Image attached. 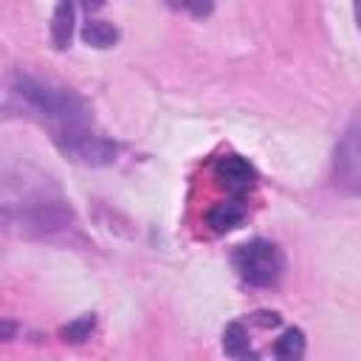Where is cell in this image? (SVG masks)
<instances>
[{"mask_svg":"<svg viewBox=\"0 0 361 361\" xmlns=\"http://www.w3.org/2000/svg\"><path fill=\"white\" fill-rule=\"evenodd\" d=\"M223 350H226V355H231V358H243L245 353H251L248 350V333H245V327H243V322H231L226 330H223Z\"/></svg>","mask_w":361,"mask_h":361,"instance_id":"obj_9","label":"cell"},{"mask_svg":"<svg viewBox=\"0 0 361 361\" xmlns=\"http://www.w3.org/2000/svg\"><path fill=\"white\" fill-rule=\"evenodd\" d=\"M71 31H73V6L59 3L54 11V25H51V37L56 48H68L71 45Z\"/></svg>","mask_w":361,"mask_h":361,"instance_id":"obj_7","label":"cell"},{"mask_svg":"<svg viewBox=\"0 0 361 361\" xmlns=\"http://www.w3.org/2000/svg\"><path fill=\"white\" fill-rule=\"evenodd\" d=\"M214 175H217V180L226 186V192H228L234 200H240L245 192H251V189H254V180H257L254 166H251L245 158H240V155H226V158H220L217 166H214Z\"/></svg>","mask_w":361,"mask_h":361,"instance_id":"obj_4","label":"cell"},{"mask_svg":"<svg viewBox=\"0 0 361 361\" xmlns=\"http://www.w3.org/2000/svg\"><path fill=\"white\" fill-rule=\"evenodd\" d=\"M333 183L344 195H361V107L350 118L333 152Z\"/></svg>","mask_w":361,"mask_h":361,"instance_id":"obj_3","label":"cell"},{"mask_svg":"<svg viewBox=\"0 0 361 361\" xmlns=\"http://www.w3.org/2000/svg\"><path fill=\"white\" fill-rule=\"evenodd\" d=\"M90 330H93V316H85V319H79L76 324H71V327L65 330V336H68L71 341H82V338H87Z\"/></svg>","mask_w":361,"mask_h":361,"instance_id":"obj_10","label":"cell"},{"mask_svg":"<svg viewBox=\"0 0 361 361\" xmlns=\"http://www.w3.org/2000/svg\"><path fill=\"white\" fill-rule=\"evenodd\" d=\"M243 217H245V206L240 200H228V203H217L209 212V226L214 231H228L237 223H243Z\"/></svg>","mask_w":361,"mask_h":361,"instance_id":"obj_6","label":"cell"},{"mask_svg":"<svg viewBox=\"0 0 361 361\" xmlns=\"http://www.w3.org/2000/svg\"><path fill=\"white\" fill-rule=\"evenodd\" d=\"M11 93L34 116H39L42 121L51 124L54 141L62 138V135H68V133H73V130L90 127V113H87L85 102L71 87H62V85H54L48 79H37V76L20 73L14 79Z\"/></svg>","mask_w":361,"mask_h":361,"instance_id":"obj_1","label":"cell"},{"mask_svg":"<svg viewBox=\"0 0 361 361\" xmlns=\"http://www.w3.org/2000/svg\"><path fill=\"white\" fill-rule=\"evenodd\" d=\"M234 268L254 288H271L279 282L285 271V257L279 245L268 240H251L234 251Z\"/></svg>","mask_w":361,"mask_h":361,"instance_id":"obj_2","label":"cell"},{"mask_svg":"<svg viewBox=\"0 0 361 361\" xmlns=\"http://www.w3.org/2000/svg\"><path fill=\"white\" fill-rule=\"evenodd\" d=\"M355 20H358V28H361V3L355 6Z\"/></svg>","mask_w":361,"mask_h":361,"instance_id":"obj_12","label":"cell"},{"mask_svg":"<svg viewBox=\"0 0 361 361\" xmlns=\"http://www.w3.org/2000/svg\"><path fill=\"white\" fill-rule=\"evenodd\" d=\"M305 347H307L305 344V333L299 327H290L276 338L274 355H276V361H302L305 358Z\"/></svg>","mask_w":361,"mask_h":361,"instance_id":"obj_5","label":"cell"},{"mask_svg":"<svg viewBox=\"0 0 361 361\" xmlns=\"http://www.w3.org/2000/svg\"><path fill=\"white\" fill-rule=\"evenodd\" d=\"M240 361H259V358H257V355H254V353H245V355H243V358H240Z\"/></svg>","mask_w":361,"mask_h":361,"instance_id":"obj_11","label":"cell"},{"mask_svg":"<svg viewBox=\"0 0 361 361\" xmlns=\"http://www.w3.org/2000/svg\"><path fill=\"white\" fill-rule=\"evenodd\" d=\"M82 37H85V42H90L96 48H110L118 39V31H116V25H110L104 20H87Z\"/></svg>","mask_w":361,"mask_h":361,"instance_id":"obj_8","label":"cell"}]
</instances>
